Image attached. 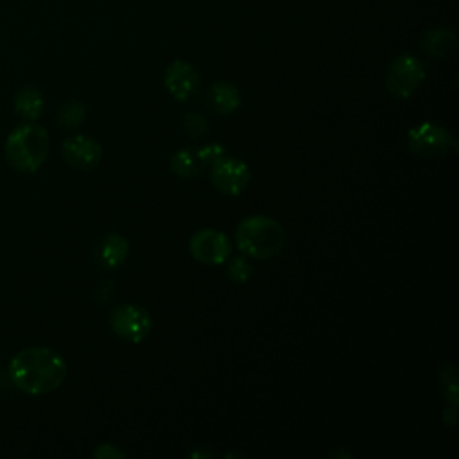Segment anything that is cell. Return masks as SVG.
Listing matches in <instances>:
<instances>
[{
	"mask_svg": "<svg viewBox=\"0 0 459 459\" xmlns=\"http://www.w3.org/2000/svg\"><path fill=\"white\" fill-rule=\"evenodd\" d=\"M7 373L16 389L41 396L61 387L68 366L57 351L45 346H30L11 359Z\"/></svg>",
	"mask_w": 459,
	"mask_h": 459,
	"instance_id": "obj_1",
	"label": "cell"
},
{
	"mask_svg": "<svg viewBox=\"0 0 459 459\" xmlns=\"http://www.w3.org/2000/svg\"><path fill=\"white\" fill-rule=\"evenodd\" d=\"M287 242L283 226L267 215H249L235 230L237 247L251 258L269 260L281 253Z\"/></svg>",
	"mask_w": 459,
	"mask_h": 459,
	"instance_id": "obj_2",
	"label": "cell"
},
{
	"mask_svg": "<svg viewBox=\"0 0 459 459\" xmlns=\"http://www.w3.org/2000/svg\"><path fill=\"white\" fill-rule=\"evenodd\" d=\"M48 151V131L36 122H25L14 127L4 147L9 165L20 172H36L47 161Z\"/></svg>",
	"mask_w": 459,
	"mask_h": 459,
	"instance_id": "obj_3",
	"label": "cell"
},
{
	"mask_svg": "<svg viewBox=\"0 0 459 459\" xmlns=\"http://www.w3.org/2000/svg\"><path fill=\"white\" fill-rule=\"evenodd\" d=\"M409 151L420 158H441L457 151V138L436 122H421L407 133Z\"/></svg>",
	"mask_w": 459,
	"mask_h": 459,
	"instance_id": "obj_4",
	"label": "cell"
},
{
	"mask_svg": "<svg viewBox=\"0 0 459 459\" xmlns=\"http://www.w3.org/2000/svg\"><path fill=\"white\" fill-rule=\"evenodd\" d=\"M425 79V66L414 54H398L385 74V90L394 99H409Z\"/></svg>",
	"mask_w": 459,
	"mask_h": 459,
	"instance_id": "obj_5",
	"label": "cell"
},
{
	"mask_svg": "<svg viewBox=\"0 0 459 459\" xmlns=\"http://www.w3.org/2000/svg\"><path fill=\"white\" fill-rule=\"evenodd\" d=\"M111 332L133 344L142 342L152 330V316L147 308L134 303H122L111 308L108 316Z\"/></svg>",
	"mask_w": 459,
	"mask_h": 459,
	"instance_id": "obj_6",
	"label": "cell"
},
{
	"mask_svg": "<svg viewBox=\"0 0 459 459\" xmlns=\"http://www.w3.org/2000/svg\"><path fill=\"white\" fill-rule=\"evenodd\" d=\"M208 176L217 192L237 197L247 188L251 181V169L246 161L228 154L208 169Z\"/></svg>",
	"mask_w": 459,
	"mask_h": 459,
	"instance_id": "obj_7",
	"label": "cell"
},
{
	"mask_svg": "<svg viewBox=\"0 0 459 459\" xmlns=\"http://www.w3.org/2000/svg\"><path fill=\"white\" fill-rule=\"evenodd\" d=\"M190 255L206 265H221L228 262L231 255L230 237L213 228H203L190 237Z\"/></svg>",
	"mask_w": 459,
	"mask_h": 459,
	"instance_id": "obj_8",
	"label": "cell"
},
{
	"mask_svg": "<svg viewBox=\"0 0 459 459\" xmlns=\"http://www.w3.org/2000/svg\"><path fill=\"white\" fill-rule=\"evenodd\" d=\"M163 84H165V90L176 100L186 102L194 99L201 90V75L194 65L183 59H174L172 63L167 65L163 72Z\"/></svg>",
	"mask_w": 459,
	"mask_h": 459,
	"instance_id": "obj_9",
	"label": "cell"
},
{
	"mask_svg": "<svg viewBox=\"0 0 459 459\" xmlns=\"http://www.w3.org/2000/svg\"><path fill=\"white\" fill-rule=\"evenodd\" d=\"M61 156L70 167L77 170H90L100 163L102 147L91 136L72 134L63 140Z\"/></svg>",
	"mask_w": 459,
	"mask_h": 459,
	"instance_id": "obj_10",
	"label": "cell"
},
{
	"mask_svg": "<svg viewBox=\"0 0 459 459\" xmlns=\"http://www.w3.org/2000/svg\"><path fill=\"white\" fill-rule=\"evenodd\" d=\"M129 255V242L120 233H108L95 247V262L102 269L120 267Z\"/></svg>",
	"mask_w": 459,
	"mask_h": 459,
	"instance_id": "obj_11",
	"label": "cell"
},
{
	"mask_svg": "<svg viewBox=\"0 0 459 459\" xmlns=\"http://www.w3.org/2000/svg\"><path fill=\"white\" fill-rule=\"evenodd\" d=\"M206 104L217 115H230L240 106V90L230 81H217L206 91Z\"/></svg>",
	"mask_w": 459,
	"mask_h": 459,
	"instance_id": "obj_12",
	"label": "cell"
},
{
	"mask_svg": "<svg viewBox=\"0 0 459 459\" xmlns=\"http://www.w3.org/2000/svg\"><path fill=\"white\" fill-rule=\"evenodd\" d=\"M420 48L434 59H443L457 48V36L446 27H434L423 32L420 39Z\"/></svg>",
	"mask_w": 459,
	"mask_h": 459,
	"instance_id": "obj_13",
	"label": "cell"
},
{
	"mask_svg": "<svg viewBox=\"0 0 459 459\" xmlns=\"http://www.w3.org/2000/svg\"><path fill=\"white\" fill-rule=\"evenodd\" d=\"M45 108V97L41 90L32 84L22 86L14 95V111L27 122H36Z\"/></svg>",
	"mask_w": 459,
	"mask_h": 459,
	"instance_id": "obj_14",
	"label": "cell"
},
{
	"mask_svg": "<svg viewBox=\"0 0 459 459\" xmlns=\"http://www.w3.org/2000/svg\"><path fill=\"white\" fill-rule=\"evenodd\" d=\"M169 170L179 179H195L204 170L195 149H179L169 158Z\"/></svg>",
	"mask_w": 459,
	"mask_h": 459,
	"instance_id": "obj_15",
	"label": "cell"
},
{
	"mask_svg": "<svg viewBox=\"0 0 459 459\" xmlns=\"http://www.w3.org/2000/svg\"><path fill=\"white\" fill-rule=\"evenodd\" d=\"M86 115H88V108L84 106V102H81L77 99H70V100H66L59 106L57 124L61 127L74 129V127L81 126L86 120Z\"/></svg>",
	"mask_w": 459,
	"mask_h": 459,
	"instance_id": "obj_16",
	"label": "cell"
},
{
	"mask_svg": "<svg viewBox=\"0 0 459 459\" xmlns=\"http://www.w3.org/2000/svg\"><path fill=\"white\" fill-rule=\"evenodd\" d=\"M439 380L443 385V396L445 402H448V407L457 409V396H459V382H457V369L454 364H445L439 371Z\"/></svg>",
	"mask_w": 459,
	"mask_h": 459,
	"instance_id": "obj_17",
	"label": "cell"
},
{
	"mask_svg": "<svg viewBox=\"0 0 459 459\" xmlns=\"http://www.w3.org/2000/svg\"><path fill=\"white\" fill-rule=\"evenodd\" d=\"M181 126H183V131L192 140H199L201 136H204L208 133V127H210L208 118L204 115H201L199 111H186V113H183Z\"/></svg>",
	"mask_w": 459,
	"mask_h": 459,
	"instance_id": "obj_18",
	"label": "cell"
},
{
	"mask_svg": "<svg viewBox=\"0 0 459 459\" xmlns=\"http://www.w3.org/2000/svg\"><path fill=\"white\" fill-rule=\"evenodd\" d=\"M226 273H228V280L230 281H233L237 285H242V283L249 281V278L255 273V267H253V264L247 258L235 256V258L230 260Z\"/></svg>",
	"mask_w": 459,
	"mask_h": 459,
	"instance_id": "obj_19",
	"label": "cell"
},
{
	"mask_svg": "<svg viewBox=\"0 0 459 459\" xmlns=\"http://www.w3.org/2000/svg\"><path fill=\"white\" fill-rule=\"evenodd\" d=\"M195 152H197V156H199V160H201L204 169H210L213 163H217L219 160L228 156V149L222 143H219V142L206 143V145L195 149Z\"/></svg>",
	"mask_w": 459,
	"mask_h": 459,
	"instance_id": "obj_20",
	"label": "cell"
},
{
	"mask_svg": "<svg viewBox=\"0 0 459 459\" xmlns=\"http://www.w3.org/2000/svg\"><path fill=\"white\" fill-rule=\"evenodd\" d=\"M95 459H124L127 454L113 443H102L93 450Z\"/></svg>",
	"mask_w": 459,
	"mask_h": 459,
	"instance_id": "obj_21",
	"label": "cell"
},
{
	"mask_svg": "<svg viewBox=\"0 0 459 459\" xmlns=\"http://www.w3.org/2000/svg\"><path fill=\"white\" fill-rule=\"evenodd\" d=\"M443 421L448 425H455L457 423V409L455 407H448L443 411Z\"/></svg>",
	"mask_w": 459,
	"mask_h": 459,
	"instance_id": "obj_22",
	"label": "cell"
},
{
	"mask_svg": "<svg viewBox=\"0 0 459 459\" xmlns=\"http://www.w3.org/2000/svg\"><path fill=\"white\" fill-rule=\"evenodd\" d=\"M188 457H213V452H206V450H194V452H188Z\"/></svg>",
	"mask_w": 459,
	"mask_h": 459,
	"instance_id": "obj_23",
	"label": "cell"
},
{
	"mask_svg": "<svg viewBox=\"0 0 459 459\" xmlns=\"http://www.w3.org/2000/svg\"><path fill=\"white\" fill-rule=\"evenodd\" d=\"M330 455H341V457H351V454L344 452V450H339V452H330Z\"/></svg>",
	"mask_w": 459,
	"mask_h": 459,
	"instance_id": "obj_24",
	"label": "cell"
}]
</instances>
